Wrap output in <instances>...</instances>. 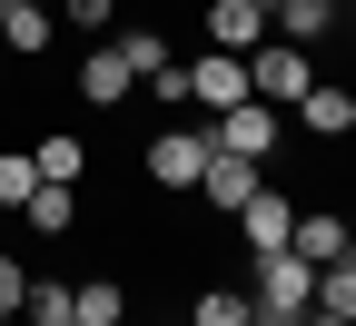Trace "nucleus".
Returning <instances> with one entry per match:
<instances>
[{"mask_svg": "<svg viewBox=\"0 0 356 326\" xmlns=\"http://www.w3.org/2000/svg\"><path fill=\"white\" fill-rule=\"evenodd\" d=\"M248 307H257V316H287V326H297L307 307H317V267H307L297 247H267V257H257V277H248Z\"/></svg>", "mask_w": 356, "mask_h": 326, "instance_id": "f257e3e1", "label": "nucleus"}, {"mask_svg": "<svg viewBox=\"0 0 356 326\" xmlns=\"http://www.w3.org/2000/svg\"><path fill=\"white\" fill-rule=\"evenodd\" d=\"M307 89H317V70H307V50H297V40H257V50H248V99L297 109Z\"/></svg>", "mask_w": 356, "mask_h": 326, "instance_id": "f03ea898", "label": "nucleus"}, {"mask_svg": "<svg viewBox=\"0 0 356 326\" xmlns=\"http://www.w3.org/2000/svg\"><path fill=\"white\" fill-rule=\"evenodd\" d=\"M277 138H287V109H267V99H238L208 119V149H228V158H267Z\"/></svg>", "mask_w": 356, "mask_h": 326, "instance_id": "7ed1b4c3", "label": "nucleus"}, {"mask_svg": "<svg viewBox=\"0 0 356 326\" xmlns=\"http://www.w3.org/2000/svg\"><path fill=\"white\" fill-rule=\"evenodd\" d=\"M208 168V129H159L149 138V188H198Z\"/></svg>", "mask_w": 356, "mask_h": 326, "instance_id": "20e7f679", "label": "nucleus"}, {"mask_svg": "<svg viewBox=\"0 0 356 326\" xmlns=\"http://www.w3.org/2000/svg\"><path fill=\"white\" fill-rule=\"evenodd\" d=\"M178 79H188V99H198L208 119L248 99V60H238V50H208V60H188V70H178Z\"/></svg>", "mask_w": 356, "mask_h": 326, "instance_id": "39448f33", "label": "nucleus"}, {"mask_svg": "<svg viewBox=\"0 0 356 326\" xmlns=\"http://www.w3.org/2000/svg\"><path fill=\"white\" fill-rule=\"evenodd\" d=\"M257 188H267V178H257V158H228V149H208V168H198V198H208L218 218H238Z\"/></svg>", "mask_w": 356, "mask_h": 326, "instance_id": "423d86ee", "label": "nucleus"}, {"mask_svg": "<svg viewBox=\"0 0 356 326\" xmlns=\"http://www.w3.org/2000/svg\"><path fill=\"white\" fill-rule=\"evenodd\" d=\"M129 79H139V70H129V50H119V40H99V50L79 60V99H89V109H119Z\"/></svg>", "mask_w": 356, "mask_h": 326, "instance_id": "0eeeda50", "label": "nucleus"}, {"mask_svg": "<svg viewBox=\"0 0 356 326\" xmlns=\"http://www.w3.org/2000/svg\"><path fill=\"white\" fill-rule=\"evenodd\" d=\"M287 227H297V208H287L277 188H257V198L238 208V247H248V257H267V247H287Z\"/></svg>", "mask_w": 356, "mask_h": 326, "instance_id": "6e6552de", "label": "nucleus"}, {"mask_svg": "<svg viewBox=\"0 0 356 326\" xmlns=\"http://www.w3.org/2000/svg\"><path fill=\"white\" fill-rule=\"evenodd\" d=\"M208 40H218V50H257V40H267V0H208Z\"/></svg>", "mask_w": 356, "mask_h": 326, "instance_id": "1a4fd4ad", "label": "nucleus"}, {"mask_svg": "<svg viewBox=\"0 0 356 326\" xmlns=\"http://www.w3.org/2000/svg\"><path fill=\"white\" fill-rule=\"evenodd\" d=\"M287 247H297L307 267H327V257H346V247H356V227H346L337 208H307V218L287 227Z\"/></svg>", "mask_w": 356, "mask_h": 326, "instance_id": "9d476101", "label": "nucleus"}, {"mask_svg": "<svg viewBox=\"0 0 356 326\" xmlns=\"http://www.w3.org/2000/svg\"><path fill=\"white\" fill-rule=\"evenodd\" d=\"M287 119H307V138H346V129H356V89L317 79V89H307V99H297Z\"/></svg>", "mask_w": 356, "mask_h": 326, "instance_id": "9b49d317", "label": "nucleus"}, {"mask_svg": "<svg viewBox=\"0 0 356 326\" xmlns=\"http://www.w3.org/2000/svg\"><path fill=\"white\" fill-rule=\"evenodd\" d=\"M0 50L40 60V50H50V10H40V0H0Z\"/></svg>", "mask_w": 356, "mask_h": 326, "instance_id": "f8f14e48", "label": "nucleus"}, {"mask_svg": "<svg viewBox=\"0 0 356 326\" xmlns=\"http://www.w3.org/2000/svg\"><path fill=\"white\" fill-rule=\"evenodd\" d=\"M20 218H30V238H70V227H79V198H70V188H50V178H40V188L20 198Z\"/></svg>", "mask_w": 356, "mask_h": 326, "instance_id": "ddd939ff", "label": "nucleus"}, {"mask_svg": "<svg viewBox=\"0 0 356 326\" xmlns=\"http://www.w3.org/2000/svg\"><path fill=\"white\" fill-rule=\"evenodd\" d=\"M337 10H327V0H267V40H297V50H307V40H317Z\"/></svg>", "mask_w": 356, "mask_h": 326, "instance_id": "4468645a", "label": "nucleus"}, {"mask_svg": "<svg viewBox=\"0 0 356 326\" xmlns=\"http://www.w3.org/2000/svg\"><path fill=\"white\" fill-rule=\"evenodd\" d=\"M30 168L50 178V188H79V168H89V149H79V138L60 129V138H40V149H30Z\"/></svg>", "mask_w": 356, "mask_h": 326, "instance_id": "2eb2a0df", "label": "nucleus"}, {"mask_svg": "<svg viewBox=\"0 0 356 326\" xmlns=\"http://www.w3.org/2000/svg\"><path fill=\"white\" fill-rule=\"evenodd\" d=\"M70 316H79V326H119V316H129L119 277H89V287H70Z\"/></svg>", "mask_w": 356, "mask_h": 326, "instance_id": "dca6fc26", "label": "nucleus"}, {"mask_svg": "<svg viewBox=\"0 0 356 326\" xmlns=\"http://www.w3.org/2000/svg\"><path fill=\"white\" fill-rule=\"evenodd\" d=\"M317 307H327V316H356V247L317 267Z\"/></svg>", "mask_w": 356, "mask_h": 326, "instance_id": "f3484780", "label": "nucleus"}, {"mask_svg": "<svg viewBox=\"0 0 356 326\" xmlns=\"http://www.w3.org/2000/svg\"><path fill=\"white\" fill-rule=\"evenodd\" d=\"M109 40L129 50V70H139V79H159V70H168V40H159L149 20H129V30H109Z\"/></svg>", "mask_w": 356, "mask_h": 326, "instance_id": "a211bd4d", "label": "nucleus"}, {"mask_svg": "<svg viewBox=\"0 0 356 326\" xmlns=\"http://www.w3.org/2000/svg\"><path fill=\"white\" fill-rule=\"evenodd\" d=\"M20 316H30V326H70V287H60V277H30Z\"/></svg>", "mask_w": 356, "mask_h": 326, "instance_id": "6ab92c4d", "label": "nucleus"}, {"mask_svg": "<svg viewBox=\"0 0 356 326\" xmlns=\"http://www.w3.org/2000/svg\"><path fill=\"white\" fill-rule=\"evenodd\" d=\"M188 326H248V287H208L188 307Z\"/></svg>", "mask_w": 356, "mask_h": 326, "instance_id": "aec40b11", "label": "nucleus"}, {"mask_svg": "<svg viewBox=\"0 0 356 326\" xmlns=\"http://www.w3.org/2000/svg\"><path fill=\"white\" fill-rule=\"evenodd\" d=\"M40 188V168H30V149H10V158H0V208H20Z\"/></svg>", "mask_w": 356, "mask_h": 326, "instance_id": "412c9836", "label": "nucleus"}, {"mask_svg": "<svg viewBox=\"0 0 356 326\" xmlns=\"http://www.w3.org/2000/svg\"><path fill=\"white\" fill-rule=\"evenodd\" d=\"M60 20H70V30H109V20H119V0H60Z\"/></svg>", "mask_w": 356, "mask_h": 326, "instance_id": "4be33fe9", "label": "nucleus"}, {"mask_svg": "<svg viewBox=\"0 0 356 326\" xmlns=\"http://www.w3.org/2000/svg\"><path fill=\"white\" fill-rule=\"evenodd\" d=\"M20 297H30V267H20V257H0V316H20Z\"/></svg>", "mask_w": 356, "mask_h": 326, "instance_id": "5701e85b", "label": "nucleus"}, {"mask_svg": "<svg viewBox=\"0 0 356 326\" xmlns=\"http://www.w3.org/2000/svg\"><path fill=\"white\" fill-rule=\"evenodd\" d=\"M297 326H346V316H327V307H307V316H297Z\"/></svg>", "mask_w": 356, "mask_h": 326, "instance_id": "b1692460", "label": "nucleus"}, {"mask_svg": "<svg viewBox=\"0 0 356 326\" xmlns=\"http://www.w3.org/2000/svg\"><path fill=\"white\" fill-rule=\"evenodd\" d=\"M248 326H287V316H257V307H248Z\"/></svg>", "mask_w": 356, "mask_h": 326, "instance_id": "393cba45", "label": "nucleus"}, {"mask_svg": "<svg viewBox=\"0 0 356 326\" xmlns=\"http://www.w3.org/2000/svg\"><path fill=\"white\" fill-rule=\"evenodd\" d=\"M327 10H346V0H327Z\"/></svg>", "mask_w": 356, "mask_h": 326, "instance_id": "a878e982", "label": "nucleus"}, {"mask_svg": "<svg viewBox=\"0 0 356 326\" xmlns=\"http://www.w3.org/2000/svg\"><path fill=\"white\" fill-rule=\"evenodd\" d=\"M0 326H10V316H0Z\"/></svg>", "mask_w": 356, "mask_h": 326, "instance_id": "bb28decb", "label": "nucleus"}, {"mask_svg": "<svg viewBox=\"0 0 356 326\" xmlns=\"http://www.w3.org/2000/svg\"><path fill=\"white\" fill-rule=\"evenodd\" d=\"M70 326H79V316H70Z\"/></svg>", "mask_w": 356, "mask_h": 326, "instance_id": "cd10ccee", "label": "nucleus"}, {"mask_svg": "<svg viewBox=\"0 0 356 326\" xmlns=\"http://www.w3.org/2000/svg\"><path fill=\"white\" fill-rule=\"evenodd\" d=\"M346 326H356V316H346Z\"/></svg>", "mask_w": 356, "mask_h": 326, "instance_id": "c85d7f7f", "label": "nucleus"}]
</instances>
